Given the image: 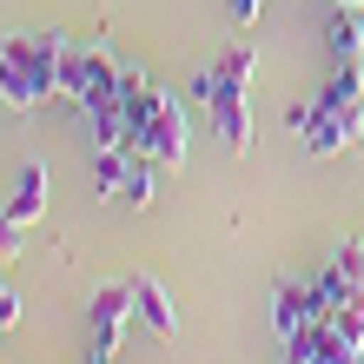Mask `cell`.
I'll use <instances>...</instances> for the list:
<instances>
[{
    "label": "cell",
    "instance_id": "16",
    "mask_svg": "<svg viewBox=\"0 0 364 364\" xmlns=\"http://www.w3.org/2000/svg\"><path fill=\"white\" fill-rule=\"evenodd\" d=\"M20 232H27V225H20L14 212L0 205V259H20Z\"/></svg>",
    "mask_w": 364,
    "mask_h": 364
},
{
    "label": "cell",
    "instance_id": "11",
    "mask_svg": "<svg viewBox=\"0 0 364 364\" xmlns=\"http://www.w3.org/2000/svg\"><path fill=\"white\" fill-rule=\"evenodd\" d=\"M325 33H331V60H364V20H358V7L338 0L331 20H325Z\"/></svg>",
    "mask_w": 364,
    "mask_h": 364
},
{
    "label": "cell",
    "instance_id": "9",
    "mask_svg": "<svg viewBox=\"0 0 364 364\" xmlns=\"http://www.w3.org/2000/svg\"><path fill=\"white\" fill-rule=\"evenodd\" d=\"M305 325H311V285H278L272 291V331H278V345L298 338Z\"/></svg>",
    "mask_w": 364,
    "mask_h": 364
},
{
    "label": "cell",
    "instance_id": "7",
    "mask_svg": "<svg viewBox=\"0 0 364 364\" xmlns=\"http://www.w3.org/2000/svg\"><path fill=\"white\" fill-rule=\"evenodd\" d=\"M7 212H14L20 225L47 219V159H20V173L7 186Z\"/></svg>",
    "mask_w": 364,
    "mask_h": 364
},
{
    "label": "cell",
    "instance_id": "5",
    "mask_svg": "<svg viewBox=\"0 0 364 364\" xmlns=\"http://www.w3.org/2000/svg\"><path fill=\"white\" fill-rule=\"evenodd\" d=\"M133 153H146V159H159V166H186V106L173 100V93H159V106H153V119H146V133H139V146Z\"/></svg>",
    "mask_w": 364,
    "mask_h": 364
},
{
    "label": "cell",
    "instance_id": "3",
    "mask_svg": "<svg viewBox=\"0 0 364 364\" xmlns=\"http://www.w3.org/2000/svg\"><path fill=\"white\" fill-rule=\"evenodd\" d=\"M126 311H133V278H119V285H100V291H93V305H87V331H93L87 364H113L119 331H126Z\"/></svg>",
    "mask_w": 364,
    "mask_h": 364
},
{
    "label": "cell",
    "instance_id": "13",
    "mask_svg": "<svg viewBox=\"0 0 364 364\" xmlns=\"http://www.w3.org/2000/svg\"><path fill=\"white\" fill-rule=\"evenodd\" d=\"M126 173H133V153H126V146H100V159H93V179H100V192H106V199H119Z\"/></svg>",
    "mask_w": 364,
    "mask_h": 364
},
{
    "label": "cell",
    "instance_id": "2",
    "mask_svg": "<svg viewBox=\"0 0 364 364\" xmlns=\"http://www.w3.org/2000/svg\"><path fill=\"white\" fill-rule=\"evenodd\" d=\"M305 153L311 159H338V153H351V146L364 139V106H331V100H311L305 106Z\"/></svg>",
    "mask_w": 364,
    "mask_h": 364
},
{
    "label": "cell",
    "instance_id": "4",
    "mask_svg": "<svg viewBox=\"0 0 364 364\" xmlns=\"http://www.w3.org/2000/svg\"><path fill=\"white\" fill-rule=\"evenodd\" d=\"M192 93L212 106V126H219V139L232 146V153H252V100H245L239 80H212V73H205Z\"/></svg>",
    "mask_w": 364,
    "mask_h": 364
},
{
    "label": "cell",
    "instance_id": "8",
    "mask_svg": "<svg viewBox=\"0 0 364 364\" xmlns=\"http://www.w3.org/2000/svg\"><path fill=\"white\" fill-rule=\"evenodd\" d=\"M133 311H139L159 338H173V331H179V305H173V291H166L159 278H146V272L133 278Z\"/></svg>",
    "mask_w": 364,
    "mask_h": 364
},
{
    "label": "cell",
    "instance_id": "10",
    "mask_svg": "<svg viewBox=\"0 0 364 364\" xmlns=\"http://www.w3.org/2000/svg\"><path fill=\"white\" fill-rule=\"evenodd\" d=\"M345 298H358V285H351V272H345V265L331 259L325 272L311 278V318H331L338 305H345Z\"/></svg>",
    "mask_w": 364,
    "mask_h": 364
},
{
    "label": "cell",
    "instance_id": "6",
    "mask_svg": "<svg viewBox=\"0 0 364 364\" xmlns=\"http://www.w3.org/2000/svg\"><path fill=\"white\" fill-rule=\"evenodd\" d=\"M285 364H364V358H358V345H345L331 331V318H311L298 338H285Z\"/></svg>",
    "mask_w": 364,
    "mask_h": 364
},
{
    "label": "cell",
    "instance_id": "12",
    "mask_svg": "<svg viewBox=\"0 0 364 364\" xmlns=\"http://www.w3.org/2000/svg\"><path fill=\"white\" fill-rule=\"evenodd\" d=\"M318 100H331V106H364V60H338V67H331V87H318Z\"/></svg>",
    "mask_w": 364,
    "mask_h": 364
},
{
    "label": "cell",
    "instance_id": "18",
    "mask_svg": "<svg viewBox=\"0 0 364 364\" xmlns=\"http://www.w3.org/2000/svg\"><path fill=\"white\" fill-rule=\"evenodd\" d=\"M259 7H265V0H232V20H239V27H252V20H259Z\"/></svg>",
    "mask_w": 364,
    "mask_h": 364
},
{
    "label": "cell",
    "instance_id": "1",
    "mask_svg": "<svg viewBox=\"0 0 364 364\" xmlns=\"http://www.w3.org/2000/svg\"><path fill=\"white\" fill-rule=\"evenodd\" d=\"M119 80H126V67L106 47H67V60H60V100L67 106L119 100Z\"/></svg>",
    "mask_w": 364,
    "mask_h": 364
},
{
    "label": "cell",
    "instance_id": "14",
    "mask_svg": "<svg viewBox=\"0 0 364 364\" xmlns=\"http://www.w3.org/2000/svg\"><path fill=\"white\" fill-rule=\"evenodd\" d=\"M153 173H159V159H146V153H139V159H133V173H126V186H119V192H126V205H139V212H146V205L159 199V192H153Z\"/></svg>",
    "mask_w": 364,
    "mask_h": 364
},
{
    "label": "cell",
    "instance_id": "17",
    "mask_svg": "<svg viewBox=\"0 0 364 364\" xmlns=\"http://www.w3.org/2000/svg\"><path fill=\"white\" fill-rule=\"evenodd\" d=\"M0 325H20V291L0 285Z\"/></svg>",
    "mask_w": 364,
    "mask_h": 364
},
{
    "label": "cell",
    "instance_id": "15",
    "mask_svg": "<svg viewBox=\"0 0 364 364\" xmlns=\"http://www.w3.org/2000/svg\"><path fill=\"white\" fill-rule=\"evenodd\" d=\"M331 331L345 338V345H358V351H364V291H358V298H345V305L331 311Z\"/></svg>",
    "mask_w": 364,
    "mask_h": 364
},
{
    "label": "cell",
    "instance_id": "20",
    "mask_svg": "<svg viewBox=\"0 0 364 364\" xmlns=\"http://www.w3.org/2000/svg\"><path fill=\"white\" fill-rule=\"evenodd\" d=\"M0 338H7V325H0Z\"/></svg>",
    "mask_w": 364,
    "mask_h": 364
},
{
    "label": "cell",
    "instance_id": "19",
    "mask_svg": "<svg viewBox=\"0 0 364 364\" xmlns=\"http://www.w3.org/2000/svg\"><path fill=\"white\" fill-rule=\"evenodd\" d=\"M345 7H364V0H345Z\"/></svg>",
    "mask_w": 364,
    "mask_h": 364
}]
</instances>
